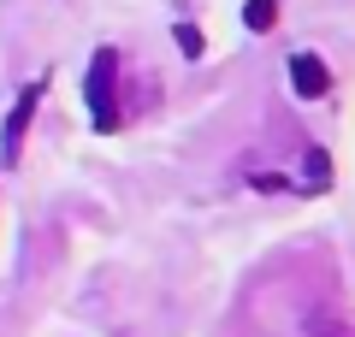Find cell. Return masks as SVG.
I'll use <instances>...</instances> for the list:
<instances>
[{
	"mask_svg": "<svg viewBox=\"0 0 355 337\" xmlns=\"http://www.w3.org/2000/svg\"><path fill=\"white\" fill-rule=\"evenodd\" d=\"M83 95H89V112H95V130H119V53L113 48H95Z\"/></svg>",
	"mask_w": 355,
	"mask_h": 337,
	"instance_id": "6da1fadb",
	"label": "cell"
},
{
	"mask_svg": "<svg viewBox=\"0 0 355 337\" xmlns=\"http://www.w3.org/2000/svg\"><path fill=\"white\" fill-rule=\"evenodd\" d=\"M36 101H42V83H24V95H18L12 119H6V137H0L6 166H18V154H24V130H30V112H36Z\"/></svg>",
	"mask_w": 355,
	"mask_h": 337,
	"instance_id": "7a4b0ae2",
	"label": "cell"
},
{
	"mask_svg": "<svg viewBox=\"0 0 355 337\" xmlns=\"http://www.w3.org/2000/svg\"><path fill=\"white\" fill-rule=\"evenodd\" d=\"M291 83H296V95H326L331 89V71H326V60L320 53H291Z\"/></svg>",
	"mask_w": 355,
	"mask_h": 337,
	"instance_id": "3957f363",
	"label": "cell"
},
{
	"mask_svg": "<svg viewBox=\"0 0 355 337\" xmlns=\"http://www.w3.org/2000/svg\"><path fill=\"white\" fill-rule=\"evenodd\" d=\"M272 18H279L272 0H249V6H243V24H249V30H272Z\"/></svg>",
	"mask_w": 355,
	"mask_h": 337,
	"instance_id": "277c9868",
	"label": "cell"
},
{
	"mask_svg": "<svg viewBox=\"0 0 355 337\" xmlns=\"http://www.w3.org/2000/svg\"><path fill=\"white\" fill-rule=\"evenodd\" d=\"M308 189H326V148H308Z\"/></svg>",
	"mask_w": 355,
	"mask_h": 337,
	"instance_id": "5b68a950",
	"label": "cell"
},
{
	"mask_svg": "<svg viewBox=\"0 0 355 337\" xmlns=\"http://www.w3.org/2000/svg\"><path fill=\"white\" fill-rule=\"evenodd\" d=\"M178 48H184V53H202V36H196L190 24H178Z\"/></svg>",
	"mask_w": 355,
	"mask_h": 337,
	"instance_id": "8992f818",
	"label": "cell"
}]
</instances>
